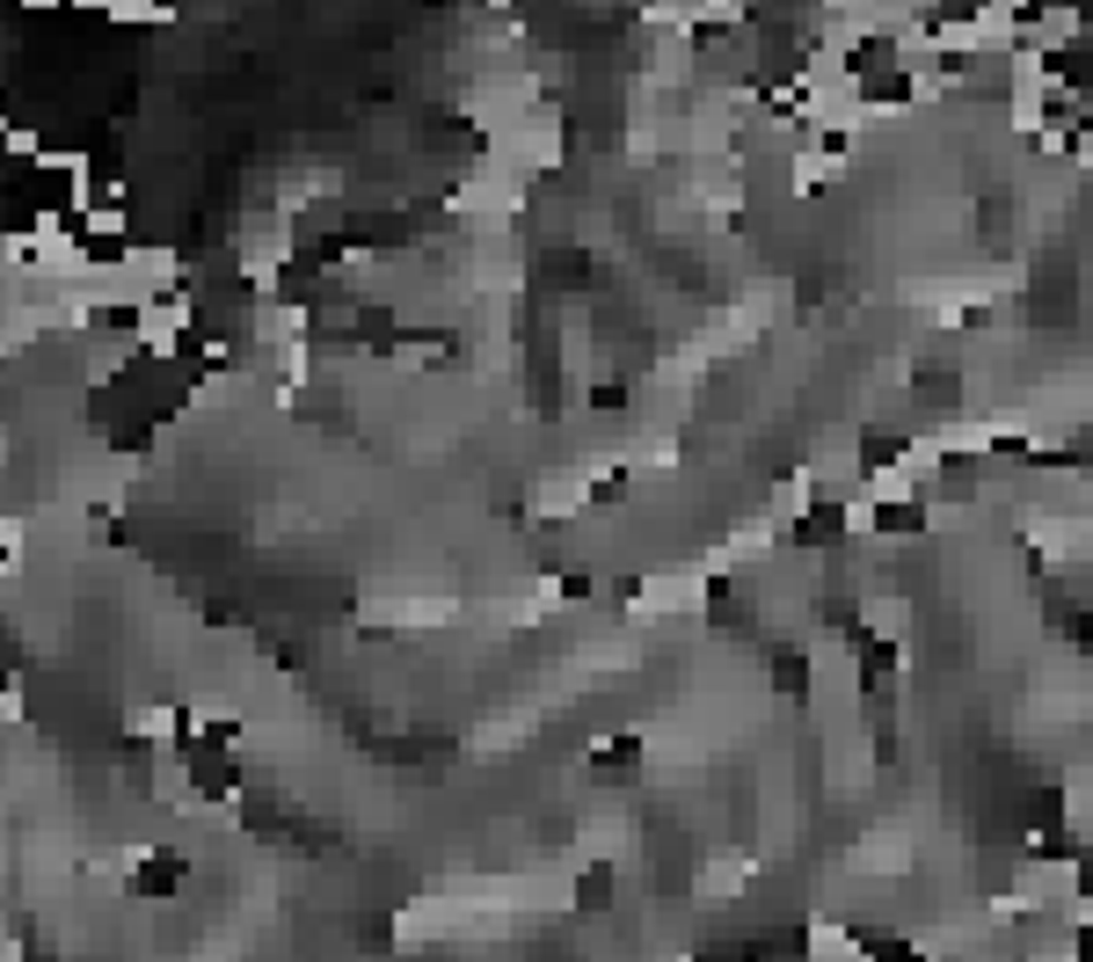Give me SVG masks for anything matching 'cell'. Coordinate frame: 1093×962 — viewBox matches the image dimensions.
I'll use <instances>...</instances> for the list:
<instances>
[{
  "label": "cell",
  "mask_w": 1093,
  "mask_h": 962,
  "mask_svg": "<svg viewBox=\"0 0 1093 962\" xmlns=\"http://www.w3.org/2000/svg\"><path fill=\"white\" fill-rule=\"evenodd\" d=\"M175 882H183V860H175V854L161 860V854H154V860L140 868V882H132V890H140V897H168Z\"/></svg>",
  "instance_id": "obj_1"
}]
</instances>
